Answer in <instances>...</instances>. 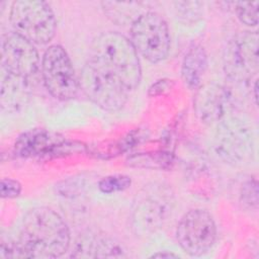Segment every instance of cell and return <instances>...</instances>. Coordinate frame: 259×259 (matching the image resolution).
I'll return each instance as SVG.
<instances>
[{"label": "cell", "mask_w": 259, "mask_h": 259, "mask_svg": "<svg viewBox=\"0 0 259 259\" xmlns=\"http://www.w3.org/2000/svg\"><path fill=\"white\" fill-rule=\"evenodd\" d=\"M177 17L186 21H195L201 14V2H175Z\"/></svg>", "instance_id": "obj_22"}, {"label": "cell", "mask_w": 259, "mask_h": 259, "mask_svg": "<svg viewBox=\"0 0 259 259\" xmlns=\"http://www.w3.org/2000/svg\"><path fill=\"white\" fill-rule=\"evenodd\" d=\"M1 56L2 70L19 78L30 80L38 70L39 57L34 45L15 31L3 35Z\"/></svg>", "instance_id": "obj_12"}, {"label": "cell", "mask_w": 259, "mask_h": 259, "mask_svg": "<svg viewBox=\"0 0 259 259\" xmlns=\"http://www.w3.org/2000/svg\"><path fill=\"white\" fill-rule=\"evenodd\" d=\"M217 235L212 215L202 208H193L184 213L176 229L179 246L191 256L207 253L214 245Z\"/></svg>", "instance_id": "obj_9"}, {"label": "cell", "mask_w": 259, "mask_h": 259, "mask_svg": "<svg viewBox=\"0 0 259 259\" xmlns=\"http://www.w3.org/2000/svg\"><path fill=\"white\" fill-rule=\"evenodd\" d=\"M84 151L83 144L46 130L26 132L14 145V153L22 158H56Z\"/></svg>", "instance_id": "obj_11"}, {"label": "cell", "mask_w": 259, "mask_h": 259, "mask_svg": "<svg viewBox=\"0 0 259 259\" xmlns=\"http://www.w3.org/2000/svg\"><path fill=\"white\" fill-rule=\"evenodd\" d=\"M213 150L220 159L230 165L241 166L249 163L254 156L252 127L239 117H227L218 123Z\"/></svg>", "instance_id": "obj_5"}, {"label": "cell", "mask_w": 259, "mask_h": 259, "mask_svg": "<svg viewBox=\"0 0 259 259\" xmlns=\"http://www.w3.org/2000/svg\"><path fill=\"white\" fill-rule=\"evenodd\" d=\"M41 76L47 90L60 100L76 97L80 84L76 77L71 59L60 45L50 46L41 58Z\"/></svg>", "instance_id": "obj_7"}, {"label": "cell", "mask_w": 259, "mask_h": 259, "mask_svg": "<svg viewBox=\"0 0 259 259\" xmlns=\"http://www.w3.org/2000/svg\"><path fill=\"white\" fill-rule=\"evenodd\" d=\"M152 258H176L178 257L177 254H174L172 252H168V251H162V252H158V253H155L151 256Z\"/></svg>", "instance_id": "obj_24"}, {"label": "cell", "mask_w": 259, "mask_h": 259, "mask_svg": "<svg viewBox=\"0 0 259 259\" xmlns=\"http://www.w3.org/2000/svg\"><path fill=\"white\" fill-rule=\"evenodd\" d=\"M9 21L14 31L33 45L49 44L57 22L50 5L38 0H16L11 4Z\"/></svg>", "instance_id": "obj_3"}, {"label": "cell", "mask_w": 259, "mask_h": 259, "mask_svg": "<svg viewBox=\"0 0 259 259\" xmlns=\"http://www.w3.org/2000/svg\"><path fill=\"white\" fill-rule=\"evenodd\" d=\"M79 84L82 91L93 103L111 112L120 110L131 95L122 85L89 62H86L82 68Z\"/></svg>", "instance_id": "obj_10"}, {"label": "cell", "mask_w": 259, "mask_h": 259, "mask_svg": "<svg viewBox=\"0 0 259 259\" xmlns=\"http://www.w3.org/2000/svg\"><path fill=\"white\" fill-rule=\"evenodd\" d=\"M173 207V194L163 184L145 186L137 193L132 209V225L139 235L155 233L167 221Z\"/></svg>", "instance_id": "obj_4"}, {"label": "cell", "mask_w": 259, "mask_h": 259, "mask_svg": "<svg viewBox=\"0 0 259 259\" xmlns=\"http://www.w3.org/2000/svg\"><path fill=\"white\" fill-rule=\"evenodd\" d=\"M87 62L122 85L130 93L140 85L142 69L131 39L117 31L97 35L89 49Z\"/></svg>", "instance_id": "obj_2"}, {"label": "cell", "mask_w": 259, "mask_h": 259, "mask_svg": "<svg viewBox=\"0 0 259 259\" xmlns=\"http://www.w3.org/2000/svg\"><path fill=\"white\" fill-rule=\"evenodd\" d=\"M258 5L259 2H235L234 7L240 21L248 26L258 24Z\"/></svg>", "instance_id": "obj_20"}, {"label": "cell", "mask_w": 259, "mask_h": 259, "mask_svg": "<svg viewBox=\"0 0 259 259\" xmlns=\"http://www.w3.org/2000/svg\"><path fill=\"white\" fill-rule=\"evenodd\" d=\"M241 202L249 208H257L258 206V184L255 179L246 181L240 192Z\"/></svg>", "instance_id": "obj_21"}, {"label": "cell", "mask_w": 259, "mask_h": 259, "mask_svg": "<svg viewBox=\"0 0 259 259\" xmlns=\"http://www.w3.org/2000/svg\"><path fill=\"white\" fill-rule=\"evenodd\" d=\"M17 242L23 258H58L69 250L71 237L58 212L39 206L23 217Z\"/></svg>", "instance_id": "obj_1"}, {"label": "cell", "mask_w": 259, "mask_h": 259, "mask_svg": "<svg viewBox=\"0 0 259 259\" xmlns=\"http://www.w3.org/2000/svg\"><path fill=\"white\" fill-rule=\"evenodd\" d=\"M258 40L257 31H242L229 39L223 53V67L230 80L243 83L258 73Z\"/></svg>", "instance_id": "obj_8"}, {"label": "cell", "mask_w": 259, "mask_h": 259, "mask_svg": "<svg viewBox=\"0 0 259 259\" xmlns=\"http://www.w3.org/2000/svg\"><path fill=\"white\" fill-rule=\"evenodd\" d=\"M124 249L118 242L100 236L84 235L80 237L76 244L72 257H124Z\"/></svg>", "instance_id": "obj_14"}, {"label": "cell", "mask_w": 259, "mask_h": 259, "mask_svg": "<svg viewBox=\"0 0 259 259\" xmlns=\"http://www.w3.org/2000/svg\"><path fill=\"white\" fill-rule=\"evenodd\" d=\"M21 192V184L11 178H3L1 180V196L3 198L17 197Z\"/></svg>", "instance_id": "obj_23"}, {"label": "cell", "mask_w": 259, "mask_h": 259, "mask_svg": "<svg viewBox=\"0 0 259 259\" xmlns=\"http://www.w3.org/2000/svg\"><path fill=\"white\" fill-rule=\"evenodd\" d=\"M257 91H258V82L257 80L254 81V87H253V92H254V100H255V104H257V99H258V96H257Z\"/></svg>", "instance_id": "obj_25"}, {"label": "cell", "mask_w": 259, "mask_h": 259, "mask_svg": "<svg viewBox=\"0 0 259 259\" xmlns=\"http://www.w3.org/2000/svg\"><path fill=\"white\" fill-rule=\"evenodd\" d=\"M131 184V177L122 174H115L102 178L98 183V187L101 192L111 194L127 189Z\"/></svg>", "instance_id": "obj_19"}, {"label": "cell", "mask_w": 259, "mask_h": 259, "mask_svg": "<svg viewBox=\"0 0 259 259\" xmlns=\"http://www.w3.org/2000/svg\"><path fill=\"white\" fill-rule=\"evenodd\" d=\"M207 54L200 45H191L182 61L181 78L191 90H196L200 85L207 69Z\"/></svg>", "instance_id": "obj_15"}, {"label": "cell", "mask_w": 259, "mask_h": 259, "mask_svg": "<svg viewBox=\"0 0 259 259\" xmlns=\"http://www.w3.org/2000/svg\"><path fill=\"white\" fill-rule=\"evenodd\" d=\"M29 80L2 70L0 100L2 108L15 110L24 105L29 96Z\"/></svg>", "instance_id": "obj_16"}, {"label": "cell", "mask_w": 259, "mask_h": 259, "mask_svg": "<svg viewBox=\"0 0 259 259\" xmlns=\"http://www.w3.org/2000/svg\"><path fill=\"white\" fill-rule=\"evenodd\" d=\"M104 13L112 21L119 24H131L145 11H141L143 3L140 2H112L101 3Z\"/></svg>", "instance_id": "obj_17"}, {"label": "cell", "mask_w": 259, "mask_h": 259, "mask_svg": "<svg viewBox=\"0 0 259 259\" xmlns=\"http://www.w3.org/2000/svg\"><path fill=\"white\" fill-rule=\"evenodd\" d=\"M131 40L137 52L151 63L162 62L170 52L168 24L154 11H145L131 24Z\"/></svg>", "instance_id": "obj_6"}, {"label": "cell", "mask_w": 259, "mask_h": 259, "mask_svg": "<svg viewBox=\"0 0 259 259\" xmlns=\"http://www.w3.org/2000/svg\"><path fill=\"white\" fill-rule=\"evenodd\" d=\"M131 166L140 168H169L173 163V158L169 153H152V154H139L128 158Z\"/></svg>", "instance_id": "obj_18"}, {"label": "cell", "mask_w": 259, "mask_h": 259, "mask_svg": "<svg viewBox=\"0 0 259 259\" xmlns=\"http://www.w3.org/2000/svg\"><path fill=\"white\" fill-rule=\"evenodd\" d=\"M233 105V93L226 85L210 82L196 89L193 108L196 116L205 124H218L229 117Z\"/></svg>", "instance_id": "obj_13"}]
</instances>
